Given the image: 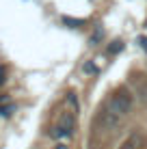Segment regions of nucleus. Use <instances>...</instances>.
Listing matches in <instances>:
<instances>
[{
  "label": "nucleus",
  "mask_w": 147,
  "mask_h": 149,
  "mask_svg": "<svg viewBox=\"0 0 147 149\" xmlns=\"http://www.w3.org/2000/svg\"><path fill=\"white\" fill-rule=\"evenodd\" d=\"M106 110L113 112L115 117H125L130 110H132V95H130L125 89L117 91V93H115V95L108 100V106H106Z\"/></svg>",
  "instance_id": "nucleus-1"
},
{
  "label": "nucleus",
  "mask_w": 147,
  "mask_h": 149,
  "mask_svg": "<svg viewBox=\"0 0 147 149\" xmlns=\"http://www.w3.org/2000/svg\"><path fill=\"white\" fill-rule=\"evenodd\" d=\"M134 84H136V93H139V97L143 102H147V76H136Z\"/></svg>",
  "instance_id": "nucleus-2"
},
{
  "label": "nucleus",
  "mask_w": 147,
  "mask_h": 149,
  "mask_svg": "<svg viewBox=\"0 0 147 149\" xmlns=\"http://www.w3.org/2000/svg\"><path fill=\"white\" fill-rule=\"evenodd\" d=\"M117 123H119V117H115L113 112H108V110L104 112V119H102V125L106 127V130H113V127L117 125Z\"/></svg>",
  "instance_id": "nucleus-3"
},
{
  "label": "nucleus",
  "mask_w": 147,
  "mask_h": 149,
  "mask_svg": "<svg viewBox=\"0 0 147 149\" xmlns=\"http://www.w3.org/2000/svg\"><path fill=\"white\" fill-rule=\"evenodd\" d=\"M13 108H15V106L11 104L9 97H0V115H2V117H9L13 112Z\"/></svg>",
  "instance_id": "nucleus-4"
},
{
  "label": "nucleus",
  "mask_w": 147,
  "mask_h": 149,
  "mask_svg": "<svg viewBox=\"0 0 147 149\" xmlns=\"http://www.w3.org/2000/svg\"><path fill=\"white\" fill-rule=\"evenodd\" d=\"M52 136H54V138H69V136H72V132H69V130H67V127H63V125H59V127H56V130H54V132H52Z\"/></svg>",
  "instance_id": "nucleus-5"
},
{
  "label": "nucleus",
  "mask_w": 147,
  "mask_h": 149,
  "mask_svg": "<svg viewBox=\"0 0 147 149\" xmlns=\"http://www.w3.org/2000/svg\"><path fill=\"white\" fill-rule=\"evenodd\" d=\"M121 50H123V41H113V43L108 45L110 54H117V52H121Z\"/></svg>",
  "instance_id": "nucleus-6"
},
{
  "label": "nucleus",
  "mask_w": 147,
  "mask_h": 149,
  "mask_svg": "<svg viewBox=\"0 0 147 149\" xmlns=\"http://www.w3.org/2000/svg\"><path fill=\"white\" fill-rule=\"evenodd\" d=\"M63 127H67L69 132L74 130V117H72V115H65V117H63Z\"/></svg>",
  "instance_id": "nucleus-7"
},
{
  "label": "nucleus",
  "mask_w": 147,
  "mask_h": 149,
  "mask_svg": "<svg viewBox=\"0 0 147 149\" xmlns=\"http://www.w3.org/2000/svg\"><path fill=\"white\" fill-rule=\"evenodd\" d=\"M119 149H136V141H134V138H128V141H125Z\"/></svg>",
  "instance_id": "nucleus-8"
},
{
  "label": "nucleus",
  "mask_w": 147,
  "mask_h": 149,
  "mask_svg": "<svg viewBox=\"0 0 147 149\" xmlns=\"http://www.w3.org/2000/svg\"><path fill=\"white\" fill-rule=\"evenodd\" d=\"M100 37H102V28H98V30H95V35H93V37H91V45H98Z\"/></svg>",
  "instance_id": "nucleus-9"
},
{
  "label": "nucleus",
  "mask_w": 147,
  "mask_h": 149,
  "mask_svg": "<svg viewBox=\"0 0 147 149\" xmlns=\"http://www.w3.org/2000/svg\"><path fill=\"white\" fill-rule=\"evenodd\" d=\"M63 22H65V24H74V26H80V24H82L80 19H72V17H65Z\"/></svg>",
  "instance_id": "nucleus-10"
},
{
  "label": "nucleus",
  "mask_w": 147,
  "mask_h": 149,
  "mask_svg": "<svg viewBox=\"0 0 147 149\" xmlns=\"http://www.w3.org/2000/svg\"><path fill=\"white\" fill-rule=\"evenodd\" d=\"M139 43H141V48L147 52V37H139Z\"/></svg>",
  "instance_id": "nucleus-11"
},
{
  "label": "nucleus",
  "mask_w": 147,
  "mask_h": 149,
  "mask_svg": "<svg viewBox=\"0 0 147 149\" xmlns=\"http://www.w3.org/2000/svg\"><path fill=\"white\" fill-rule=\"evenodd\" d=\"M84 71H89V74H95V67H93L91 63H87V65H84Z\"/></svg>",
  "instance_id": "nucleus-12"
},
{
  "label": "nucleus",
  "mask_w": 147,
  "mask_h": 149,
  "mask_svg": "<svg viewBox=\"0 0 147 149\" xmlns=\"http://www.w3.org/2000/svg\"><path fill=\"white\" fill-rule=\"evenodd\" d=\"M4 76H7V69H4V67H0V84L4 82Z\"/></svg>",
  "instance_id": "nucleus-13"
},
{
  "label": "nucleus",
  "mask_w": 147,
  "mask_h": 149,
  "mask_svg": "<svg viewBox=\"0 0 147 149\" xmlns=\"http://www.w3.org/2000/svg\"><path fill=\"white\" fill-rule=\"evenodd\" d=\"M56 149H67V145H59Z\"/></svg>",
  "instance_id": "nucleus-14"
}]
</instances>
